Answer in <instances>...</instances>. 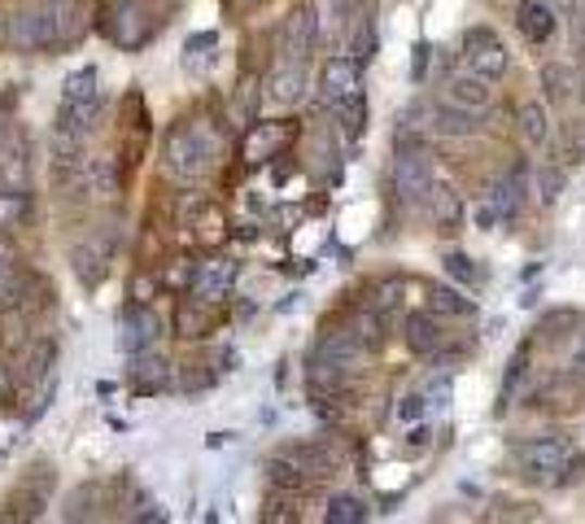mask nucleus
Returning <instances> with one entry per match:
<instances>
[{
    "instance_id": "25",
    "label": "nucleus",
    "mask_w": 585,
    "mask_h": 524,
    "mask_svg": "<svg viewBox=\"0 0 585 524\" xmlns=\"http://www.w3.org/2000/svg\"><path fill=\"white\" fill-rule=\"evenodd\" d=\"M66 101H97V75L92 71H79L66 79Z\"/></svg>"
},
{
    "instance_id": "7",
    "label": "nucleus",
    "mask_w": 585,
    "mask_h": 524,
    "mask_svg": "<svg viewBox=\"0 0 585 524\" xmlns=\"http://www.w3.org/2000/svg\"><path fill=\"white\" fill-rule=\"evenodd\" d=\"M402 341L411 354H437L441 341H446V328L437 320V311H411L402 320Z\"/></svg>"
},
{
    "instance_id": "1",
    "label": "nucleus",
    "mask_w": 585,
    "mask_h": 524,
    "mask_svg": "<svg viewBox=\"0 0 585 524\" xmlns=\"http://www.w3.org/2000/svg\"><path fill=\"white\" fill-rule=\"evenodd\" d=\"M515 467L533 485H568L576 472L585 476V454H576L563 433H542L515 446Z\"/></svg>"
},
{
    "instance_id": "27",
    "label": "nucleus",
    "mask_w": 585,
    "mask_h": 524,
    "mask_svg": "<svg viewBox=\"0 0 585 524\" xmlns=\"http://www.w3.org/2000/svg\"><path fill=\"white\" fill-rule=\"evenodd\" d=\"M88 179H92V188L105 197V192H114V162L110 158H97L92 166H88Z\"/></svg>"
},
{
    "instance_id": "6",
    "label": "nucleus",
    "mask_w": 585,
    "mask_h": 524,
    "mask_svg": "<svg viewBox=\"0 0 585 524\" xmlns=\"http://www.w3.org/2000/svg\"><path fill=\"white\" fill-rule=\"evenodd\" d=\"M320 88H324V101L337 105L354 92H363V62L359 58H333L320 75Z\"/></svg>"
},
{
    "instance_id": "16",
    "label": "nucleus",
    "mask_w": 585,
    "mask_h": 524,
    "mask_svg": "<svg viewBox=\"0 0 585 524\" xmlns=\"http://www.w3.org/2000/svg\"><path fill=\"white\" fill-rule=\"evenodd\" d=\"M232 280H236V262H227V258L206 262L201 276H197V294H201L206 302H219V298L232 289Z\"/></svg>"
},
{
    "instance_id": "30",
    "label": "nucleus",
    "mask_w": 585,
    "mask_h": 524,
    "mask_svg": "<svg viewBox=\"0 0 585 524\" xmlns=\"http://www.w3.org/2000/svg\"><path fill=\"white\" fill-rule=\"evenodd\" d=\"M446 267H450V276H459V280H476V272L468 267V258H463V253H450V258H446Z\"/></svg>"
},
{
    "instance_id": "23",
    "label": "nucleus",
    "mask_w": 585,
    "mask_h": 524,
    "mask_svg": "<svg viewBox=\"0 0 585 524\" xmlns=\"http://www.w3.org/2000/svg\"><path fill=\"white\" fill-rule=\"evenodd\" d=\"M428 311H437V315H472V302L463 294H455V289H437L428 298Z\"/></svg>"
},
{
    "instance_id": "5",
    "label": "nucleus",
    "mask_w": 585,
    "mask_h": 524,
    "mask_svg": "<svg viewBox=\"0 0 585 524\" xmlns=\"http://www.w3.org/2000/svg\"><path fill=\"white\" fill-rule=\"evenodd\" d=\"M166 162H171L175 175H201L206 162H210V140H206V132H201V127L175 132L171 145H166Z\"/></svg>"
},
{
    "instance_id": "3",
    "label": "nucleus",
    "mask_w": 585,
    "mask_h": 524,
    "mask_svg": "<svg viewBox=\"0 0 585 524\" xmlns=\"http://www.w3.org/2000/svg\"><path fill=\"white\" fill-rule=\"evenodd\" d=\"M433 184H437V179H433L428 153H424V149H402L398 162H394V188H398V197H402L407 205H420V201H428Z\"/></svg>"
},
{
    "instance_id": "21",
    "label": "nucleus",
    "mask_w": 585,
    "mask_h": 524,
    "mask_svg": "<svg viewBox=\"0 0 585 524\" xmlns=\"http://www.w3.org/2000/svg\"><path fill=\"white\" fill-rule=\"evenodd\" d=\"M328 110L337 114V123H341L346 136H359L363 123H368V101H363V92H354V97H346V101H337V105H328Z\"/></svg>"
},
{
    "instance_id": "11",
    "label": "nucleus",
    "mask_w": 585,
    "mask_h": 524,
    "mask_svg": "<svg viewBox=\"0 0 585 524\" xmlns=\"http://www.w3.org/2000/svg\"><path fill=\"white\" fill-rule=\"evenodd\" d=\"M446 101H455V105H463V110H489V105H494V79L463 71V75H455V79L446 84Z\"/></svg>"
},
{
    "instance_id": "31",
    "label": "nucleus",
    "mask_w": 585,
    "mask_h": 524,
    "mask_svg": "<svg viewBox=\"0 0 585 524\" xmlns=\"http://www.w3.org/2000/svg\"><path fill=\"white\" fill-rule=\"evenodd\" d=\"M576 149L585 158V88H581V127H576Z\"/></svg>"
},
{
    "instance_id": "14",
    "label": "nucleus",
    "mask_w": 585,
    "mask_h": 524,
    "mask_svg": "<svg viewBox=\"0 0 585 524\" xmlns=\"http://www.w3.org/2000/svg\"><path fill=\"white\" fill-rule=\"evenodd\" d=\"M576 71L572 66H563V62H550L546 71H542V97H546V105H568L572 97H576Z\"/></svg>"
},
{
    "instance_id": "10",
    "label": "nucleus",
    "mask_w": 585,
    "mask_h": 524,
    "mask_svg": "<svg viewBox=\"0 0 585 524\" xmlns=\"http://www.w3.org/2000/svg\"><path fill=\"white\" fill-rule=\"evenodd\" d=\"M153 23H149V10L140 5V0H119V10H114V40L123 49H140L149 40Z\"/></svg>"
},
{
    "instance_id": "28",
    "label": "nucleus",
    "mask_w": 585,
    "mask_h": 524,
    "mask_svg": "<svg viewBox=\"0 0 585 524\" xmlns=\"http://www.w3.org/2000/svg\"><path fill=\"white\" fill-rule=\"evenodd\" d=\"M136 367H140V372H136V376H140V389H149V385H153V389L166 385V363H162V359H140Z\"/></svg>"
},
{
    "instance_id": "9",
    "label": "nucleus",
    "mask_w": 585,
    "mask_h": 524,
    "mask_svg": "<svg viewBox=\"0 0 585 524\" xmlns=\"http://www.w3.org/2000/svg\"><path fill=\"white\" fill-rule=\"evenodd\" d=\"M58 10H49V14H40V10H23L14 23H10V40L18 45V49H40V45H49L53 36H58V23L62 18H53Z\"/></svg>"
},
{
    "instance_id": "12",
    "label": "nucleus",
    "mask_w": 585,
    "mask_h": 524,
    "mask_svg": "<svg viewBox=\"0 0 585 524\" xmlns=\"http://www.w3.org/2000/svg\"><path fill=\"white\" fill-rule=\"evenodd\" d=\"M476 118H481V110H463V105H455V101L428 110V127H433L437 136H472V132L481 127Z\"/></svg>"
},
{
    "instance_id": "19",
    "label": "nucleus",
    "mask_w": 585,
    "mask_h": 524,
    "mask_svg": "<svg viewBox=\"0 0 585 524\" xmlns=\"http://www.w3.org/2000/svg\"><path fill=\"white\" fill-rule=\"evenodd\" d=\"M123 328H127L123 346H127V350H140V346H149V341L158 337V315H149V311H132V315H123Z\"/></svg>"
},
{
    "instance_id": "22",
    "label": "nucleus",
    "mask_w": 585,
    "mask_h": 524,
    "mask_svg": "<svg viewBox=\"0 0 585 524\" xmlns=\"http://www.w3.org/2000/svg\"><path fill=\"white\" fill-rule=\"evenodd\" d=\"M537 333L546 337V341H559V337H572V333H581V315L576 311H550L542 324H537Z\"/></svg>"
},
{
    "instance_id": "2",
    "label": "nucleus",
    "mask_w": 585,
    "mask_h": 524,
    "mask_svg": "<svg viewBox=\"0 0 585 524\" xmlns=\"http://www.w3.org/2000/svg\"><path fill=\"white\" fill-rule=\"evenodd\" d=\"M459 62H463V71H472V75L502 79V75H507V45H502L489 27H472V32L463 36Z\"/></svg>"
},
{
    "instance_id": "26",
    "label": "nucleus",
    "mask_w": 585,
    "mask_h": 524,
    "mask_svg": "<svg viewBox=\"0 0 585 524\" xmlns=\"http://www.w3.org/2000/svg\"><path fill=\"white\" fill-rule=\"evenodd\" d=\"M524 372H528V346H520V350H515V359H511V367H507V380H502V398H511V394L520 389Z\"/></svg>"
},
{
    "instance_id": "8",
    "label": "nucleus",
    "mask_w": 585,
    "mask_h": 524,
    "mask_svg": "<svg viewBox=\"0 0 585 524\" xmlns=\"http://www.w3.org/2000/svg\"><path fill=\"white\" fill-rule=\"evenodd\" d=\"M515 27L528 45H550L559 23H555V10L546 5V0H520L515 5Z\"/></svg>"
},
{
    "instance_id": "4",
    "label": "nucleus",
    "mask_w": 585,
    "mask_h": 524,
    "mask_svg": "<svg viewBox=\"0 0 585 524\" xmlns=\"http://www.w3.org/2000/svg\"><path fill=\"white\" fill-rule=\"evenodd\" d=\"M315 45H320V18H315L311 5H298L279 27V58L284 62H307Z\"/></svg>"
},
{
    "instance_id": "20",
    "label": "nucleus",
    "mask_w": 585,
    "mask_h": 524,
    "mask_svg": "<svg viewBox=\"0 0 585 524\" xmlns=\"http://www.w3.org/2000/svg\"><path fill=\"white\" fill-rule=\"evenodd\" d=\"M324 520H328V524H363V520H368V502L354 498V494H337V498H328Z\"/></svg>"
},
{
    "instance_id": "13",
    "label": "nucleus",
    "mask_w": 585,
    "mask_h": 524,
    "mask_svg": "<svg viewBox=\"0 0 585 524\" xmlns=\"http://www.w3.org/2000/svg\"><path fill=\"white\" fill-rule=\"evenodd\" d=\"M271 97L279 105H298L307 97V62H279L271 75Z\"/></svg>"
},
{
    "instance_id": "18",
    "label": "nucleus",
    "mask_w": 585,
    "mask_h": 524,
    "mask_svg": "<svg viewBox=\"0 0 585 524\" xmlns=\"http://www.w3.org/2000/svg\"><path fill=\"white\" fill-rule=\"evenodd\" d=\"M489 201L498 205V214H502V219H515V214H520V201H524V171H515V175L498 179V184H494V192H489Z\"/></svg>"
},
{
    "instance_id": "24",
    "label": "nucleus",
    "mask_w": 585,
    "mask_h": 524,
    "mask_svg": "<svg viewBox=\"0 0 585 524\" xmlns=\"http://www.w3.org/2000/svg\"><path fill=\"white\" fill-rule=\"evenodd\" d=\"M559 192H563V171L559 166H542L537 171V201L550 205V201H559Z\"/></svg>"
},
{
    "instance_id": "32",
    "label": "nucleus",
    "mask_w": 585,
    "mask_h": 524,
    "mask_svg": "<svg viewBox=\"0 0 585 524\" xmlns=\"http://www.w3.org/2000/svg\"><path fill=\"white\" fill-rule=\"evenodd\" d=\"M5 385H10V380H5V372H0V394H5Z\"/></svg>"
},
{
    "instance_id": "29",
    "label": "nucleus",
    "mask_w": 585,
    "mask_h": 524,
    "mask_svg": "<svg viewBox=\"0 0 585 524\" xmlns=\"http://www.w3.org/2000/svg\"><path fill=\"white\" fill-rule=\"evenodd\" d=\"M420 415H424V398H420V394L402 398V407H398V420L407 424V420H420Z\"/></svg>"
},
{
    "instance_id": "15",
    "label": "nucleus",
    "mask_w": 585,
    "mask_h": 524,
    "mask_svg": "<svg viewBox=\"0 0 585 524\" xmlns=\"http://www.w3.org/2000/svg\"><path fill=\"white\" fill-rule=\"evenodd\" d=\"M520 136L528 149H546L550 145V114L542 101H524L520 105Z\"/></svg>"
},
{
    "instance_id": "17",
    "label": "nucleus",
    "mask_w": 585,
    "mask_h": 524,
    "mask_svg": "<svg viewBox=\"0 0 585 524\" xmlns=\"http://www.w3.org/2000/svg\"><path fill=\"white\" fill-rule=\"evenodd\" d=\"M428 205H433V219H437V227L455 232V227L463 223V201H459V192H455L450 184H433V192H428Z\"/></svg>"
}]
</instances>
